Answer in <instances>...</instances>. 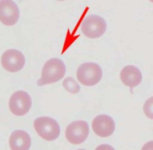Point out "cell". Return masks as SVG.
Listing matches in <instances>:
<instances>
[{
  "mask_svg": "<svg viewBox=\"0 0 153 150\" xmlns=\"http://www.w3.org/2000/svg\"><path fill=\"white\" fill-rule=\"evenodd\" d=\"M89 125L85 121H74L69 124L65 130V137L69 143L74 145L81 144L89 136Z\"/></svg>",
  "mask_w": 153,
  "mask_h": 150,
  "instance_id": "5",
  "label": "cell"
},
{
  "mask_svg": "<svg viewBox=\"0 0 153 150\" xmlns=\"http://www.w3.org/2000/svg\"><path fill=\"white\" fill-rule=\"evenodd\" d=\"M1 62L4 68L9 72H17L25 65V56L20 51L11 49L5 51L2 56Z\"/></svg>",
  "mask_w": 153,
  "mask_h": 150,
  "instance_id": "7",
  "label": "cell"
},
{
  "mask_svg": "<svg viewBox=\"0 0 153 150\" xmlns=\"http://www.w3.org/2000/svg\"><path fill=\"white\" fill-rule=\"evenodd\" d=\"M141 150H153V140L149 141L144 144Z\"/></svg>",
  "mask_w": 153,
  "mask_h": 150,
  "instance_id": "15",
  "label": "cell"
},
{
  "mask_svg": "<svg viewBox=\"0 0 153 150\" xmlns=\"http://www.w3.org/2000/svg\"><path fill=\"white\" fill-rule=\"evenodd\" d=\"M63 86L65 89L68 92L71 94H76L78 93L80 90V87L76 83V80L72 77H67L63 80Z\"/></svg>",
  "mask_w": 153,
  "mask_h": 150,
  "instance_id": "12",
  "label": "cell"
},
{
  "mask_svg": "<svg viewBox=\"0 0 153 150\" xmlns=\"http://www.w3.org/2000/svg\"><path fill=\"white\" fill-rule=\"evenodd\" d=\"M77 150H86V149H77Z\"/></svg>",
  "mask_w": 153,
  "mask_h": 150,
  "instance_id": "16",
  "label": "cell"
},
{
  "mask_svg": "<svg viewBox=\"0 0 153 150\" xmlns=\"http://www.w3.org/2000/svg\"><path fill=\"white\" fill-rule=\"evenodd\" d=\"M20 11L13 1H0V21L6 26H13L18 21Z\"/></svg>",
  "mask_w": 153,
  "mask_h": 150,
  "instance_id": "8",
  "label": "cell"
},
{
  "mask_svg": "<svg viewBox=\"0 0 153 150\" xmlns=\"http://www.w3.org/2000/svg\"><path fill=\"white\" fill-rule=\"evenodd\" d=\"M32 107V99L25 91H17L9 100V109L14 115L22 117L26 115Z\"/></svg>",
  "mask_w": 153,
  "mask_h": 150,
  "instance_id": "6",
  "label": "cell"
},
{
  "mask_svg": "<svg viewBox=\"0 0 153 150\" xmlns=\"http://www.w3.org/2000/svg\"><path fill=\"white\" fill-rule=\"evenodd\" d=\"M143 112L149 119L153 120V97L146 100L143 105Z\"/></svg>",
  "mask_w": 153,
  "mask_h": 150,
  "instance_id": "13",
  "label": "cell"
},
{
  "mask_svg": "<svg viewBox=\"0 0 153 150\" xmlns=\"http://www.w3.org/2000/svg\"><path fill=\"white\" fill-rule=\"evenodd\" d=\"M95 150H115L114 148L107 144H101L96 147Z\"/></svg>",
  "mask_w": 153,
  "mask_h": 150,
  "instance_id": "14",
  "label": "cell"
},
{
  "mask_svg": "<svg viewBox=\"0 0 153 150\" xmlns=\"http://www.w3.org/2000/svg\"><path fill=\"white\" fill-rule=\"evenodd\" d=\"M107 29V23L103 17L92 15L86 17L81 25L83 35L89 39H98L104 35Z\"/></svg>",
  "mask_w": 153,
  "mask_h": 150,
  "instance_id": "4",
  "label": "cell"
},
{
  "mask_svg": "<svg viewBox=\"0 0 153 150\" xmlns=\"http://www.w3.org/2000/svg\"><path fill=\"white\" fill-rule=\"evenodd\" d=\"M66 68L64 62L57 58L51 59L44 65L42 71V77L37 82L39 86L58 82L65 74Z\"/></svg>",
  "mask_w": 153,
  "mask_h": 150,
  "instance_id": "1",
  "label": "cell"
},
{
  "mask_svg": "<svg viewBox=\"0 0 153 150\" xmlns=\"http://www.w3.org/2000/svg\"><path fill=\"white\" fill-rule=\"evenodd\" d=\"M33 125L37 134L45 140H55L60 134L58 123L51 117H38L34 121Z\"/></svg>",
  "mask_w": 153,
  "mask_h": 150,
  "instance_id": "2",
  "label": "cell"
},
{
  "mask_svg": "<svg viewBox=\"0 0 153 150\" xmlns=\"http://www.w3.org/2000/svg\"><path fill=\"white\" fill-rule=\"evenodd\" d=\"M120 79L126 86H128L132 91L142 81V74L138 68L134 65H127L122 69Z\"/></svg>",
  "mask_w": 153,
  "mask_h": 150,
  "instance_id": "10",
  "label": "cell"
},
{
  "mask_svg": "<svg viewBox=\"0 0 153 150\" xmlns=\"http://www.w3.org/2000/svg\"><path fill=\"white\" fill-rule=\"evenodd\" d=\"M76 77L79 82L84 86H95L102 78V70L99 65L96 63H83L79 66L76 71Z\"/></svg>",
  "mask_w": 153,
  "mask_h": 150,
  "instance_id": "3",
  "label": "cell"
},
{
  "mask_svg": "<svg viewBox=\"0 0 153 150\" xmlns=\"http://www.w3.org/2000/svg\"><path fill=\"white\" fill-rule=\"evenodd\" d=\"M92 130L101 137H107L113 134L116 125L113 119L107 115H99L95 117L92 123Z\"/></svg>",
  "mask_w": 153,
  "mask_h": 150,
  "instance_id": "9",
  "label": "cell"
},
{
  "mask_svg": "<svg viewBox=\"0 0 153 150\" xmlns=\"http://www.w3.org/2000/svg\"><path fill=\"white\" fill-rule=\"evenodd\" d=\"M31 144L30 136L24 131H14L10 137L9 146L11 150H29Z\"/></svg>",
  "mask_w": 153,
  "mask_h": 150,
  "instance_id": "11",
  "label": "cell"
}]
</instances>
